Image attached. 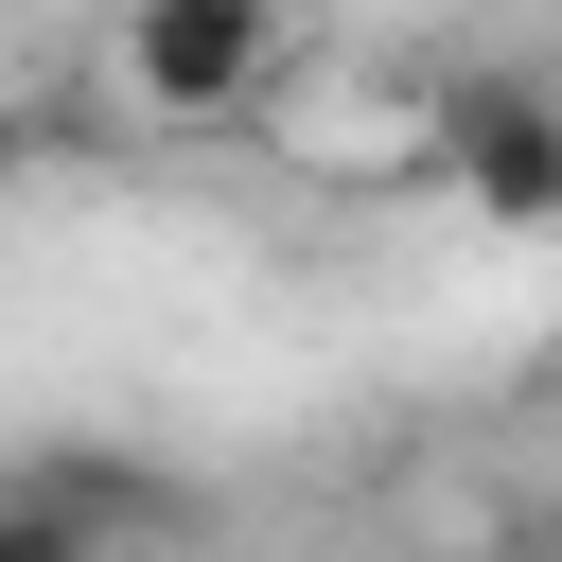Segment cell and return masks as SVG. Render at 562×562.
<instances>
[{
    "mask_svg": "<svg viewBox=\"0 0 562 562\" xmlns=\"http://www.w3.org/2000/svg\"><path fill=\"white\" fill-rule=\"evenodd\" d=\"M439 158H457V193H474L492 228H562V105H544V88L439 105Z\"/></svg>",
    "mask_w": 562,
    "mask_h": 562,
    "instance_id": "cell-2",
    "label": "cell"
},
{
    "mask_svg": "<svg viewBox=\"0 0 562 562\" xmlns=\"http://www.w3.org/2000/svg\"><path fill=\"white\" fill-rule=\"evenodd\" d=\"M263 70H281V0H140L123 18V88L158 123H228Z\"/></svg>",
    "mask_w": 562,
    "mask_h": 562,
    "instance_id": "cell-1",
    "label": "cell"
}]
</instances>
